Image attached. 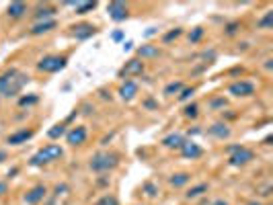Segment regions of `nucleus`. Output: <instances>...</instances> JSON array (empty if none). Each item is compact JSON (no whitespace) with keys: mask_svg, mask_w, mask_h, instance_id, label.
I'll return each instance as SVG.
<instances>
[{"mask_svg":"<svg viewBox=\"0 0 273 205\" xmlns=\"http://www.w3.org/2000/svg\"><path fill=\"white\" fill-rule=\"evenodd\" d=\"M203 37H205V29H203L201 25L193 27V29L187 33V39H189V43H191V45H197V43H199Z\"/></svg>","mask_w":273,"mask_h":205,"instance_id":"33","label":"nucleus"},{"mask_svg":"<svg viewBox=\"0 0 273 205\" xmlns=\"http://www.w3.org/2000/svg\"><path fill=\"white\" fill-rule=\"evenodd\" d=\"M185 88V82L181 80V78H177V80H171V82H167L165 84V88H162V96L165 98H171V96H179V92Z\"/></svg>","mask_w":273,"mask_h":205,"instance_id":"23","label":"nucleus"},{"mask_svg":"<svg viewBox=\"0 0 273 205\" xmlns=\"http://www.w3.org/2000/svg\"><path fill=\"white\" fill-rule=\"evenodd\" d=\"M191 173H187V170H179V173H173L171 177H169V185L173 187V189H183V187H187L189 183H191Z\"/></svg>","mask_w":273,"mask_h":205,"instance_id":"22","label":"nucleus"},{"mask_svg":"<svg viewBox=\"0 0 273 205\" xmlns=\"http://www.w3.org/2000/svg\"><path fill=\"white\" fill-rule=\"evenodd\" d=\"M226 154H228V166H232V168H245V166H249L257 158L255 150L245 146V144H230V146H226Z\"/></svg>","mask_w":273,"mask_h":205,"instance_id":"4","label":"nucleus"},{"mask_svg":"<svg viewBox=\"0 0 273 205\" xmlns=\"http://www.w3.org/2000/svg\"><path fill=\"white\" fill-rule=\"evenodd\" d=\"M58 29V21L53 19V21H41V23H35L31 29H29V35L31 37H41V35H47L51 31H56Z\"/></svg>","mask_w":273,"mask_h":205,"instance_id":"19","label":"nucleus"},{"mask_svg":"<svg viewBox=\"0 0 273 205\" xmlns=\"http://www.w3.org/2000/svg\"><path fill=\"white\" fill-rule=\"evenodd\" d=\"M209 193V183H195L193 187H189L185 191V199L187 201H197L201 197H205Z\"/></svg>","mask_w":273,"mask_h":205,"instance_id":"21","label":"nucleus"},{"mask_svg":"<svg viewBox=\"0 0 273 205\" xmlns=\"http://www.w3.org/2000/svg\"><path fill=\"white\" fill-rule=\"evenodd\" d=\"M113 138H115V131H111V133L103 135V138H101V146H109V142H111Z\"/></svg>","mask_w":273,"mask_h":205,"instance_id":"38","label":"nucleus"},{"mask_svg":"<svg viewBox=\"0 0 273 205\" xmlns=\"http://www.w3.org/2000/svg\"><path fill=\"white\" fill-rule=\"evenodd\" d=\"M144 72H146V62H142L140 58H130L122 68H119V72H117V76L122 78V80H136L138 76H144Z\"/></svg>","mask_w":273,"mask_h":205,"instance_id":"7","label":"nucleus"},{"mask_svg":"<svg viewBox=\"0 0 273 205\" xmlns=\"http://www.w3.org/2000/svg\"><path fill=\"white\" fill-rule=\"evenodd\" d=\"M257 29H261V31H271V29H273V11H267V13L257 21Z\"/></svg>","mask_w":273,"mask_h":205,"instance_id":"32","label":"nucleus"},{"mask_svg":"<svg viewBox=\"0 0 273 205\" xmlns=\"http://www.w3.org/2000/svg\"><path fill=\"white\" fill-rule=\"evenodd\" d=\"M271 140H273V135H267V138L263 140V144H265V146H271Z\"/></svg>","mask_w":273,"mask_h":205,"instance_id":"47","label":"nucleus"},{"mask_svg":"<svg viewBox=\"0 0 273 205\" xmlns=\"http://www.w3.org/2000/svg\"><path fill=\"white\" fill-rule=\"evenodd\" d=\"M203 133H207L209 138H214V140H220V142H224V140H230V135H232V127L228 125V121H214Z\"/></svg>","mask_w":273,"mask_h":205,"instance_id":"14","label":"nucleus"},{"mask_svg":"<svg viewBox=\"0 0 273 205\" xmlns=\"http://www.w3.org/2000/svg\"><path fill=\"white\" fill-rule=\"evenodd\" d=\"M58 15V9L53 5H37L35 13H33V19L35 23H41V21H53V17Z\"/></svg>","mask_w":273,"mask_h":205,"instance_id":"18","label":"nucleus"},{"mask_svg":"<svg viewBox=\"0 0 273 205\" xmlns=\"http://www.w3.org/2000/svg\"><path fill=\"white\" fill-rule=\"evenodd\" d=\"M132 45H134L132 41H128V43H124V51H126V49H132Z\"/></svg>","mask_w":273,"mask_h":205,"instance_id":"48","label":"nucleus"},{"mask_svg":"<svg viewBox=\"0 0 273 205\" xmlns=\"http://www.w3.org/2000/svg\"><path fill=\"white\" fill-rule=\"evenodd\" d=\"M245 205H263V201H261V199H251V201H247Z\"/></svg>","mask_w":273,"mask_h":205,"instance_id":"46","label":"nucleus"},{"mask_svg":"<svg viewBox=\"0 0 273 205\" xmlns=\"http://www.w3.org/2000/svg\"><path fill=\"white\" fill-rule=\"evenodd\" d=\"M257 195H259L261 199H269V197L273 195V185H271V183H265L263 187L257 189Z\"/></svg>","mask_w":273,"mask_h":205,"instance_id":"37","label":"nucleus"},{"mask_svg":"<svg viewBox=\"0 0 273 205\" xmlns=\"http://www.w3.org/2000/svg\"><path fill=\"white\" fill-rule=\"evenodd\" d=\"M7 160H9V152H7L5 148H0V164L7 162Z\"/></svg>","mask_w":273,"mask_h":205,"instance_id":"42","label":"nucleus"},{"mask_svg":"<svg viewBox=\"0 0 273 205\" xmlns=\"http://www.w3.org/2000/svg\"><path fill=\"white\" fill-rule=\"evenodd\" d=\"M226 92L232 98H251L257 94V84L253 80H247V78H236L234 82L228 84Z\"/></svg>","mask_w":273,"mask_h":205,"instance_id":"6","label":"nucleus"},{"mask_svg":"<svg viewBox=\"0 0 273 205\" xmlns=\"http://www.w3.org/2000/svg\"><path fill=\"white\" fill-rule=\"evenodd\" d=\"M111 39H113V41H117V43H119V41H122V39H124V33H122V31H115V33H113V35H111Z\"/></svg>","mask_w":273,"mask_h":205,"instance_id":"43","label":"nucleus"},{"mask_svg":"<svg viewBox=\"0 0 273 205\" xmlns=\"http://www.w3.org/2000/svg\"><path fill=\"white\" fill-rule=\"evenodd\" d=\"M136 205H144V203H136Z\"/></svg>","mask_w":273,"mask_h":205,"instance_id":"49","label":"nucleus"},{"mask_svg":"<svg viewBox=\"0 0 273 205\" xmlns=\"http://www.w3.org/2000/svg\"><path fill=\"white\" fill-rule=\"evenodd\" d=\"M142 193L148 197V199H156L158 193H160V187L156 181H144L142 183Z\"/></svg>","mask_w":273,"mask_h":205,"instance_id":"29","label":"nucleus"},{"mask_svg":"<svg viewBox=\"0 0 273 205\" xmlns=\"http://www.w3.org/2000/svg\"><path fill=\"white\" fill-rule=\"evenodd\" d=\"M183 117L189 119V121H195L199 117V105L197 102H187V105L183 107Z\"/></svg>","mask_w":273,"mask_h":205,"instance_id":"31","label":"nucleus"},{"mask_svg":"<svg viewBox=\"0 0 273 205\" xmlns=\"http://www.w3.org/2000/svg\"><path fill=\"white\" fill-rule=\"evenodd\" d=\"M209 205H230V203H228L226 199H216V201H211Z\"/></svg>","mask_w":273,"mask_h":205,"instance_id":"45","label":"nucleus"},{"mask_svg":"<svg viewBox=\"0 0 273 205\" xmlns=\"http://www.w3.org/2000/svg\"><path fill=\"white\" fill-rule=\"evenodd\" d=\"M240 31H242V23H240V21H230V23H226V25L222 27L224 37H236Z\"/></svg>","mask_w":273,"mask_h":205,"instance_id":"30","label":"nucleus"},{"mask_svg":"<svg viewBox=\"0 0 273 205\" xmlns=\"http://www.w3.org/2000/svg\"><path fill=\"white\" fill-rule=\"evenodd\" d=\"M226 107H228V96H224V94H216V96H211L207 100V109L209 111H222L224 113Z\"/></svg>","mask_w":273,"mask_h":205,"instance_id":"25","label":"nucleus"},{"mask_svg":"<svg viewBox=\"0 0 273 205\" xmlns=\"http://www.w3.org/2000/svg\"><path fill=\"white\" fill-rule=\"evenodd\" d=\"M199 133H203V129H199V125H193V129H191V127L187 129V135H189V138H191V135H199Z\"/></svg>","mask_w":273,"mask_h":205,"instance_id":"40","label":"nucleus"},{"mask_svg":"<svg viewBox=\"0 0 273 205\" xmlns=\"http://www.w3.org/2000/svg\"><path fill=\"white\" fill-rule=\"evenodd\" d=\"M33 138H35V129H33V127H19V129H15L13 133L7 135V146L19 148V146L31 142Z\"/></svg>","mask_w":273,"mask_h":205,"instance_id":"11","label":"nucleus"},{"mask_svg":"<svg viewBox=\"0 0 273 205\" xmlns=\"http://www.w3.org/2000/svg\"><path fill=\"white\" fill-rule=\"evenodd\" d=\"M197 92V86H185L181 92H179V96H177V100L179 102H189L191 98H193V94Z\"/></svg>","mask_w":273,"mask_h":205,"instance_id":"35","label":"nucleus"},{"mask_svg":"<svg viewBox=\"0 0 273 205\" xmlns=\"http://www.w3.org/2000/svg\"><path fill=\"white\" fill-rule=\"evenodd\" d=\"M117 94H119V98L124 102L136 100L138 94H140V82L138 80H124L122 86H119V90H117Z\"/></svg>","mask_w":273,"mask_h":205,"instance_id":"15","label":"nucleus"},{"mask_svg":"<svg viewBox=\"0 0 273 205\" xmlns=\"http://www.w3.org/2000/svg\"><path fill=\"white\" fill-rule=\"evenodd\" d=\"M179 152H181V156H183L185 160H199V158L203 156V154H205L203 146H201V144H197L195 140H189V138H185V142L181 144Z\"/></svg>","mask_w":273,"mask_h":205,"instance_id":"12","label":"nucleus"},{"mask_svg":"<svg viewBox=\"0 0 273 205\" xmlns=\"http://www.w3.org/2000/svg\"><path fill=\"white\" fill-rule=\"evenodd\" d=\"M9 193V183L7 181H0V197H5Z\"/></svg>","mask_w":273,"mask_h":205,"instance_id":"41","label":"nucleus"},{"mask_svg":"<svg viewBox=\"0 0 273 205\" xmlns=\"http://www.w3.org/2000/svg\"><path fill=\"white\" fill-rule=\"evenodd\" d=\"M95 205H119V199L113 193H105L95 201Z\"/></svg>","mask_w":273,"mask_h":205,"instance_id":"34","label":"nucleus"},{"mask_svg":"<svg viewBox=\"0 0 273 205\" xmlns=\"http://www.w3.org/2000/svg\"><path fill=\"white\" fill-rule=\"evenodd\" d=\"M35 105H39V94L37 92H29V94H23V96H19V100H17V107L19 109H31V107H35Z\"/></svg>","mask_w":273,"mask_h":205,"instance_id":"24","label":"nucleus"},{"mask_svg":"<svg viewBox=\"0 0 273 205\" xmlns=\"http://www.w3.org/2000/svg\"><path fill=\"white\" fill-rule=\"evenodd\" d=\"M17 175H19V166H15V168H11V170H9V175H7V179H15Z\"/></svg>","mask_w":273,"mask_h":205,"instance_id":"44","label":"nucleus"},{"mask_svg":"<svg viewBox=\"0 0 273 205\" xmlns=\"http://www.w3.org/2000/svg\"><path fill=\"white\" fill-rule=\"evenodd\" d=\"M107 15L113 23H124L130 19V5L122 3V0H113L107 5Z\"/></svg>","mask_w":273,"mask_h":205,"instance_id":"9","label":"nucleus"},{"mask_svg":"<svg viewBox=\"0 0 273 205\" xmlns=\"http://www.w3.org/2000/svg\"><path fill=\"white\" fill-rule=\"evenodd\" d=\"M72 31H70V35L76 39V41H86V39H90L95 33H97V27L93 25V23H78V25H74V27H70Z\"/></svg>","mask_w":273,"mask_h":205,"instance_id":"16","label":"nucleus"},{"mask_svg":"<svg viewBox=\"0 0 273 205\" xmlns=\"http://www.w3.org/2000/svg\"><path fill=\"white\" fill-rule=\"evenodd\" d=\"M162 56V49L158 43H142L136 47V58H140L142 62H152L158 60Z\"/></svg>","mask_w":273,"mask_h":205,"instance_id":"13","label":"nucleus"},{"mask_svg":"<svg viewBox=\"0 0 273 205\" xmlns=\"http://www.w3.org/2000/svg\"><path fill=\"white\" fill-rule=\"evenodd\" d=\"M29 11H31V7L27 3H11L7 7V17L11 21H21V19H25L29 15Z\"/></svg>","mask_w":273,"mask_h":205,"instance_id":"17","label":"nucleus"},{"mask_svg":"<svg viewBox=\"0 0 273 205\" xmlns=\"http://www.w3.org/2000/svg\"><path fill=\"white\" fill-rule=\"evenodd\" d=\"M263 205H269V203H263Z\"/></svg>","mask_w":273,"mask_h":205,"instance_id":"50","label":"nucleus"},{"mask_svg":"<svg viewBox=\"0 0 273 205\" xmlns=\"http://www.w3.org/2000/svg\"><path fill=\"white\" fill-rule=\"evenodd\" d=\"M27 82H29V74L21 72L19 68H7L0 74V96L5 98L19 96V92L25 88Z\"/></svg>","mask_w":273,"mask_h":205,"instance_id":"1","label":"nucleus"},{"mask_svg":"<svg viewBox=\"0 0 273 205\" xmlns=\"http://www.w3.org/2000/svg\"><path fill=\"white\" fill-rule=\"evenodd\" d=\"M68 66V56L60 54H47L37 62V72L41 74H58Z\"/></svg>","mask_w":273,"mask_h":205,"instance_id":"5","label":"nucleus"},{"mask_svg":"<svg viewBox=\"0 0 273 205\" xmlns=\"http://www.w3.org/2000/svg\"><path fill=\"white\" fill-rule=\"evenodd\" d=\"M183 142H185V133H181V131H171L169 135H165V138L160 140V146L167 148V150H179Z\"/></svg>","mask_w":273,"mask_h":205,"instance_id":"20","label":"nucleus"},{"mask_svg":"<svg viewBox=\"0 0 273 205\" xmlns=\"http://www.w3.org/2000/svg\"><path fill=\"white\" fill-rule=\"evenodd\" d=\"M64 140H66V144L70 148H80L88 140V127L82 125V123L80 125H70L68 131H66V135H64Z\"/></svg>","mask_w":273,"mask_h":205,"instance_id":"8","label":"nucleus"},{"mask_svg":"<svg viewBox=\"0 0 273 205\" xmlns=\"http://www.w3.org/2000/svg\"><path fill=\"white\" fill-rule=\"evenodd\" d=\"M66 131H68V125L62 121V123H56L51 129H47V138H49L51 142H56V140L64 138V135H66Z\"/></svg>","mask_w":273,"mask_h":205,"instance_id":"28","label":"nucleus"},{"mask_svg":"<svg viewBox=\"0 0 273 205\" xmlns=\"http://www.w3.org/2000/svg\"><path fill=\"white\" fill-rule=\"evenodd\" d=\"M183 33H185V29H183V27H175V29H169L165 35L160 37V43H162V45H171V43H173V41H177V39H179Z\"/></svg>","mask_w":273,"mask_h":205,"instance_id":"27","label":"nucleus"},{"mask_svg":"<svg viewBox=\"0 0 273 205\" xmlns=\"http://www.w3.org/2000/svg\"><path fill=\"white\" fill-rule=\"evenodd\" d=\"M64 7H72L76 15H88L99 7V3H64Z\"/></svg>","mask_w":273,"mask_h":205,"instance_id":"26","label":"nucleus"},{"mask_svg":"<svg viewBox=\"0 0 273 205\" xmlns=\"http://www.w3.org/2000/svg\"><path fill=\"white\" fill-rule=\"evenodd\" d=\"M47 195H49L47 185H45V183H37V185H33V187L23 195V203H25V205H39V203H43V201L47 199Z\"/></svg>","mask_w":273,"mask_h":205,"instance_id":"10","label":"nucleus"},{"mask_svg":"<svg viewBox=\"0 0 273 205\" xmlns=\"http://www.w3.org/2000/svg\"><path fill=\"white\" fill-rule=\"evenodd\" d=\"M62 156H64V148L60 144H45L29 158V166L31 168H41V166H47L51 162L60 160Z\"/></svg>","mask_w":273,"mask_h":205,"instance_id":"3","label":"nucleus"},{"mask_svg":"<svg viewBox=\"0 0 273 205\" xmlns=\"http://www.w3.org/2000/svg\"><path fill=\"white\" fill-rule=\"evenodd\" d=\"M142 107H144L146 111H158V109H160V105H158V100H156L154 96H146V98L142 100Z\"/></svg>","mask_w":273,"mask_h":205,"instance_id":"36","label":"nucleus"},{"mask_svg":"<svg viewBox=\"0 0 273 205\" xmlns=\"http://www.w3.org/2000/svg\"><path fill=\"white\" fill-rule=\"evenodd\" d=\"M99 94L103 100H111V90H107V88H99Z\"/></svg>","mask_w":273,"mask_h":205,"instance_id":"39","label":"nucleus"},{"mask_svg":"<svg viewBox=\"0 0 273 205\" xmlns=\"http://www.w3.org/2000/svg\"><path fill=\"white\" fill-rule=\"evenodd\" d=\"M122 164V156L113 150H99L88 160V170L95 175H111Z\"/></svg>","mask_w":273,"mask_h":205,"instance_id":"2","label":"nucleus"}]
</instances>
